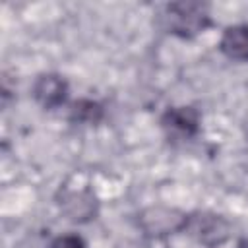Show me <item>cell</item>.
<instances>
[{
	"instance_id": "cell-2",
	"label": "cell",
	"mask_w": 248,
	"mask_h": 248,
	"mask_svg": "<svg viewBox=\"0 0 248 248\" xmlns=\"http://www.w3.org/2000/svg\"><path fill=\"white\" fill-rule=\"evenodd\" d=\"M33 95L45 108H58L68 97V83L56 74H45L35 81Z\"/></svg>"
},
{
	"instance_id": "cell-1",
	"label": "cell",
	"mask_w": 248,
	"mask_h": 248,
	"mask_svg": "<svg viewBox=\"0 0 248 248\" xmlns=\"http://www.w3.org/2000/svg\"><path fill=\"white\" fill-rule=\"evenodd\" d=\"M169 29L178 37H194L209 25V14L203 4L180 2L167 6Z\"/></svg>"
},
{
	"instance_id": "cell-4",
	"label": "cell",
	"mask_w": 248,
	"mask_h": 248,
	"mask_svg": "<svg viewBox=\"0 0 248 248\" xmlns=\"http://www.w3.org/2000/svg\"><path fill=\"white\" fill-rule=\"evenodd\" d=\"M219 46L225 56H229L232 60L248 62V25L227 27L221 35Z\"/></svg>"
},
{
	"instance_id": "cell-5",
	"label": "cell",
	"mask_w": 248,
	"mask_h": 248,
	"mask_svg": "<svg viewBox=\"0 0 248 248\" xmlns=\"http://www.w3.org/2000/svg\"><path fill=\"white\" fill-rule=\"evenodd\" d=\"M101 114H103L101 107L93 101H79L72 108V118L78 122H97Z\"/></svg>"
},
{
	"instance_id": "cell-7",
	"label": "cell",
	"mask_w": 248,
	"mask_h": 248,
	"mask_svg": "<svg viewBox=\"0 0 248 248\" xmlns=\"http://www.w3.org/2000/svg\"><path fill=\"white\" fill-rule=\"evenodd\" d=\"M238 248H248V238H244V240L238 244Z\"/></svg>"
},
{
	"instance_id": "cell-3",
	"label": "cell",
	"mask_w": 248,
	"mask_h": 248,
	"mask_svg": "<svg viewBox=\"0 0 248 248\" xmlns=\"http://www.w3.org/2000/svg\"><path fill=\"white\" fill-rule=\"evenodd\" d=\"M163 126L178 136H194L200 128V116L192 107H174L169 108L163 116Z\"/></svg>"
},
{
	"instance_id": "cell-6",
	"label": "cell",
	"mask_w": 248,
	"mask_h": 248,
	"mask_svg": "<svg viewBox=\"0 0 248 248\" xmlns=\"http://www.w3.org/2000/svg\"><path fill=\"white\" fill-rule=\"evenodd\" d=\"M50 248H87V246L83 238L78 234H62L50 244Z\"/></svg>"
}]
</instances>
